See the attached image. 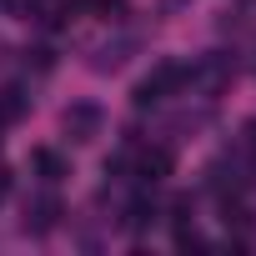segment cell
Here are the masks:
<instances>
[{"instance_id": "obj_1", "label": "cell", "mask_w": 256, "mask_h": 256, "mask_svg": "<svg viewBox=\"0 0 256 256\" xmlns=\"http://www.w3.org/2000/svg\"><path fill=\"white\" fill-rule=\"evenodd\" d=\"M181 86H186V66H176V60H161V66H156V70H151V76H146V80L131 90V100L146 110V106L166 100V96H171V90H181Z\"/></svg>"}, {"instance_id": "obj_2", "label": "cell", "mask_w": 256, "mask_h": 256, "mask_svg": "<svg viewBox=\"0 0 256 256\" xmlns=\"http://www.w3.org/2000/svg\"><path fill=\"white\" fill-rule=\"evenodd\" d=\"M60 126H66V136H70L76 146H86V141H96V136H100V126H106V110H100L96 100H76V106H66Z\"/></svg>"}, {"instance_id": "obj_3", "label": "cell", "mask_w": 256, "mask_h": 256, "mask_svg": "<svg viewBox=\"0 0 256 256\" xmlns=\"http://www.w3.org/2000/svg\"><path fill=\"white\" fill-rule=\"evenodd\" d=\"M231 76H236V66H231L226 56H206L201 66H186V80H191V86H201V90H221Z\"/></svg>"}, {"instance_id": "obj_4", "label": "cell", "mask_w": 256, "mask_h": 256, "mask_svg": "<svg viewBox=\"0 0 256 256\" xmlns=\"http://www.w3.org/2000/svg\"><path fill=\"white\" fill-rule=\"evenodd\" d=\"M60 216H66V206H60L56 196H36V201H26V231H36V236L56 231Z\"/></svg>"}, {"instance_id": "obj_5", "label": "cell", "mask_w": 256, "mask_h": 256, "mask_svg": "<svg viewBox=\"0 0 256 256\" xmlns=\"http://www.w3.org/2000/svg\"><path fill=\"white\" fill-rule=\"evenodd\" d=\"M136 176H141V181H161V176H171V151H166V146H146V151H136Z\"/></svg>"}, {"instance_id": "obj_6", "label": "cell", "mask_w": 256, "mask_h": 256, "mask_svg": "<svg viewBox=\"0 0 256 256\" xmlns=\"http://www.w3.org/2000/svg\"><path fill=\"white\" fill-rule=\"evenodd\" d=\"M30 166H36V171H40V181H50V186L66 176V156H60V151H50V146L30 151Z\"/></svg>"}, {"instance_id": "obj_7", "label": "cell", "mask_w": 256, "mask_h": 256, "mask_svg": "<svg viewBox=\"0 0 256 256\" xmlns=\"http://www.w3.org/2000/svg\"><path fill=\"white\" fill-rule=\"evenodd\" d=\"M26 106H30V96L20 86H6V90H0V126H16L26 116Z\"/></svg>"}, {"instance_id": "obj_8", "label": "cell", "mask_w": 256, "mask_h": 256, "mask_svg": "<svg viewBox=\"0 0 256 256\" xmlns=\"http://www.w3.org/2000/svg\"><path fill=\"white\" fill-rule=\"evenodd\" d=\"M151 216H156V206H151L146 196H141V201H131V206H126V226H146Z\"/></svg>"}, {"instance_id": "obj_9", "label": "cell", "mask_w": 256, "mask_h": 256, "mask_svg": "<svg viewBox=\"0 0 256 256\" xmlns=\"http://www.w3.org/2000/svg\"><path fill=\"white\" fill-rule=\"evenodd\" d=\"M241 151H246V156H256V116L241 126Z\"/></svg>"}, {"instance_id": "obj_10", "label": "cell", "mask_w": 256, "mask_h": 256, "mask_svg": "<svg viewBox=\"0 0 256 256\" xmlns=\"http://www.w3.org/2000/svg\"><path fill=\"white\" fill-rule=\"evenodd\" d=\"M6 191H10V171H6V166H0V196H6Z\"/></svg>"}, {"instance_id": "obj_11", "label": "cell", "mask_w": 256, "mask_h": 256, "mask_svg": "<svg viewBox=\"0 0 256 256\" xmlns=\"http://www.w3.org/2000/svg\"><path fill=\"white\" fill-rule=\"evenodd\" d=\"M171 6H186V0H171Z\"/></svg>"}]
</instances>
